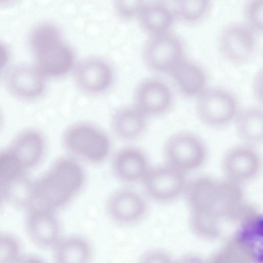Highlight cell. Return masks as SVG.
<instances>
[{"mask_svg":"<svg viewBox=\"0 0 263 263\" xmlns=\"http://www.w3.org/2000/svg\"><path fill=\"white\" fill-rule=\"evenodd\" d=\"M85 180V171L78 160L71 156L60 158L33 182V205L55 212L70 203Z\"/></svg>","mask_w":263,"mask_h":263,"instance_id":"6da1fadb","label":"cell"},{"mask_svg":"<svg viewBox=\"0 0 263 263\" xmlns=\"http://www.w3.org/2000/svg\"><path fill=\"white\" fill-rule=\"evenodd\" d=\"M184 190L193 213L210 215L218 220L243 197L238 183L228 179L217 180L208 177H198L186 185Z\"/></svg>","mask_w":263,"mask_h":263,"instance_id":"7a4b0ae2","label":"cell"},{"mask_svg":"<svg viewBox=\"0 0 263 263\" xmlns=\"http://www.w3.org/2000/svg\"><path fill=\"white\" fill-rule=\"evenodd\" d=\"M62 142L71 157L93 164L104 162L111 147L108 134L87 122H78L68 126L63 134Z\"/></svg>","mask_w":263,"mask_h":263,"instance_id":"3957f363","label":"cell"},{"mask_svg":"<svg viewBox=\"0 0 263 263\" xmlns=\"http://www.w3.org/2000/svg\"><path fill=\"white\" fill-rule=\"evenodd\" d=\"M196 110L199 118L206 125L221 126L236 117L237 102L234 95L226 89L205 88L196 97Z\"/></svg>","mask_w":263,"mask_h":263,"instance_id":"277c9868","label":"cell"},{"mask_svg":"<svg viewBox=\"0 0 263 263\" xmlns=\"http://www.w3.org/2000/svg\"><path fill=\"white\" fill-rule=\"evenodd\" d=\"M143 58L146 66L159 73L169 74L184 58L182 41L170 31L149 35L143 49Z\"/></svg>","mask_w":263,"mask_h":263,"instance_id":"5b68a950","label":"cell"},{"mask_svg":"<svg viewBox=\"0 0 263 263\" xmlns=\"http://www.w3.org/2000/svg\"><path fill=\"white\" fill-rule=\"evenodd\" d=\"M36 68L45 77H60L73 70L75 53L62 38L52 40L31 48Z\"/></svg>","mask_w":263,"mask_h":263,"instance_id":"8992f818","label":"cell"},{"mask_svg":"<svg viewBox=\"0 0 263 263\" xmlns=\"http://www.w3.org/2000/svg\"><path fill=\"white\" fill-rule=\"evenodd\" d=\"M218 47L222 55L229 61L236 64L246 63L255 52V33L245 24L231 23L220 32Z\"/></svg>","mask_w":263,"mask_h":263,"instance_id":"52a82bcc","label":"cell"},{"mask_svg":"<svg viewBox=\"0 0 263 263\" xmlns=\"http://www.w3.org/2000/svg\"><path fill=\"white\" fill-rule=\"evenodd\" d=\"M168 165L183 172L199 167L205 158V148L196 136L185 133L170 137L164 146Z\"/></svg>","mask_w":263,"mask_h":263,"instance_id":"ba28073f","label":"cell"},{"mask_svg":"<svg viewBox=\"0 0 263 263\" xmlns=\"http://www.w3.org/2000/svg\"><path fill=\"white\" fill-rule=\"evenodd\" d=\"M72 71L77 86L87 94L102 93L107 90L113 82L112 68L100 58H84L76 64Z\"/></svg>","mask_w":263,"mask_h":263,"instance_id":"9c48e42d","label":"cell"},{"mask_svg":"<svg viewBox=\"0 0 263 263\" xmlns=\"http://www.w3.org/2000/svg\"><path fill=\"white\" fill-rule=\"evenodd\" d=\"M141 182L151 198L161 201L177 197L186 186L183 172L168 164L149 168Z\"/></svg>","mask_w":263,"mask_h":263,"instance_id":"30bf717a","label":"cell"},{"mask_svg":"<svg viewBox=\"0 0 263 263\" xmlns=\"http://www.w3.org/2000/svg\"><path fill=\"white\" fill-rule=\"evenodd\" d=\"M27 210L25 229L29 239L41 248H53L62 238L55 212L35 205Z\"/></svg>","mask_w":263,"mask_h":263,"instance_id":"8fae6325","label":"cell"},{"mask_svg":"<svg viewBox=\"0 0 263 263\" xmlns=\"http://www.w3.org/2000/svg\"><path fill=\"white\" fill-rule=\"evenodd\" d=\"M173 92L163 81L155 78L144 80L137 86L134 106L146 117L166 112L171 106Z\"/></svg>","mask_w":263,"mask_h":263,"instance_id":"7c38bea8","label":"cell"},{"mask_svg":"<svg viewBox=\"0 0 263 263\" xmlns=\"http://www.w3.org/2000/svg\"><path fill=\"white\" fill-rule=\"evenodd\" d=\"M106 210L114 221L122 225H130L142 219L146 213L147 205L139 193L130 189H121L109 196Z\"/></svg>","mask_w":263,"mask_h":263,"instance_id":"4fadbf2b","label":"cell"},{"mask_svg":"<svg viewBox=\"0 0 263 263\" xmlns=\"http://www.w3.org/2000/svg\"><path fill=\"white\" fill-rule=\"evenodd\" d=\"M260 167L258 154L247 146L229 150L223 157L222 168L227 179L239 183L253 178Z\"/></svg>","mask_w":263,"mask_h":263,"instance_id":"5bb4252c","label":"cell"},{"mask_svg":"<svg viewBox=\"0 0 263 263\" xmlns=\"http://www.w3.org/2000/svg\"><path fill=\"white\" fill-rule=\"evenodd\" d=\"M45 78L36 67L20 64L9 70L6 82L12 95L20 99L31 100L37 98L43 93Z\"/></svg>","mask_w":263,"mask_h":263,"instance_id":"9a60e30c","label":"cell"},{"mask_svg":"<svg viewBox=\"0 0 263 263\" xmlns=\"http://www.w3.org/2000/svg\"><path fill=\"white\" fill-rule=\"evenodd\" d=\"M111 166L117 178L126 183L142 181L149 170L144 152L131 146L122 148L115 154Z\"/></svg>","mask_w":263,"mask_h":263,"instance_id":"2e32d148","label":"cell"},{"mask_svg":"<svg viewBox=\"0 0 263 263\" xmlns=\"http://www.w3.org/2000/svg\"><path fill=\"white\" fill-rule=\"evenodd\" d=\"M178 90L187 97H197L205 88L207 76L201 66L183 58L169 73Z\"/></svg>","mask_w":263,"mask_h":263,"instance_id":"e0dca14e","label":"cell"},{"mask_svg":"<svg viewBox=\"0 0 263 263\" xmlns=\"http://www.w3.org/2000/svg\"><path fill=\"white\" fill-rule=\"evenodd\" d=\"M142 28L149 35L168 32L175 16L173 8L164 1H144L138 16Z\"/></svg>","mask_w":263,"mask_h":263,"instance_id":"ac0fdd59","label":"cell"},{"mask_svg":"<svg viewBox=\"0 0 263 263\" xmlns=\"http://www.w3.org/2000/svg\"><path fill=\"white\" fill-rule=\"evenodd\" d=\"M111 125L118 138L124 141H132L144 133L146 116L134 105L121 107L114 112Z\"/></svg>","mask_w":263,"mask_h":263,"instance_id":"d6986e66","label":"cell"},{"mask_svg":"<svg viewBox=\"0 0 263 263\" xmlns=\"http://www.w3.org/2000/svg\"><path fill=\"white\" fill-rule=\"evenodd\" d=\"M45 148L42 135L35 130H28L16 137L10 149L25 169L33 167L40 162Z\"/></svg>","mask_w":263,"mask_h":263,"instance_id":"ffe728a7","label":"cell"},{"mask_svg":"<svg viewBox=\"0 0 263 263\" xmlns=\"http://www.w3.org/2000/svg\"><path fill=\"white\" fill-rule=\"evenodd\" d=\"M52 249L55 263H89L91 259V245L81 236L61 238Z\"/></svg>","mask_w":263,"mask_h":263,"instance_id":"44dd1931","label":"cell"},{"mask_svg":"<svg viewBox=\"0 0 263 263\" xmlns=\"http://www.w3.org/2000/svg\"><path fill=\"white\" fill-rule=\"evenodd\" d=\"M235 118L237 133L243 141L250 144H256L262 141V108L256 106L245 107L238 111Z\"/></svg>","mask_w":263,"mask_h":263,"instance_id":"7402d4cb","label":"cell"},{"mask_svg":"<svg viewBox=\"0 0 263 263\" xmlns=\"http://www.w3.org/2000/svg\"><path fill=\"white\" fill-rule=\"evenodd\" d=\"M261 257L239 234L213 259L211 263H257Z\"/></svg>","mask_w":263,"mask_h":263,"instance_id":"603a6c76","label":"cell"},{"mask_svg":"<svg viewBox=\"0 0 263 263\" xmlns=\"http://www.w3.org/2000/svg\"><path fill=\"white\" fill-rule=\"evenodd\" d=\"M210 1H177L173 9L175 18L187 24H196L203 21L211 8Z\"/></svg>","mask_w":263,"mask_h":263,"instance_id":"cb8c5ba5","label":"cell"},{"mask_svg":"<svg viewBox=\"0 0 263 263\" xmlns=\"http://www.w3.org/2000/svg\"><path fill=\"white\" fill-rule=\"evenodd\" d=\"M5 197L27 209L34 204L33 182L23 175L4 186Z\"/></svg>","mask_w":263,"mask_h":263,"instance_id":"d4e9b609","label":"cell"},{"mask_svg":"<svg viewBox=\"0 0 263 263\" xmlns=\"http://www.w3.org/2000/svg\"><path fill=\"white\" fill-rule=\"evenodd\" d=\"M20 162L9 148L0 151V184L3 187L23 175Z\"/></svg>","mask_w":263,"mask_h":263,"instance_id":"484cf974","label":"cell"},{"mask_svg":"<svg viewBox=\"0 0 263 263\" xmlns=\"http://www.w3.org/2000/svg\"><path fill=\"white\" fill-rule=\"evenodd\" d=\"M245 25L254 33L262 31L263 1L250 0L243 7Z\"/></svg>","mask_w":263,"mask_h":263,"instance_id":"4316f807","label":"cell"},{"mask_svg":"<svg viewBox=\"0 0 263 263\" xmlns=\"http://www.w3.org/2000/svg\"><path fill=\"white\" fill-rule=\"evenodd\" d=\"M21 254L19 239L11 234L0 233V263H14Z\"/></svg>","mask_w":263,"mask_h":263,"instance_id":"83f0119b","label":"cell"},{"mask_svg":"<svg viewBox=\"0 0 263 263\" xmlns=\"http://www.w3.org/2000/svg\"><path fill=\"white\" fill-rule=\"evenodd\" d=\"M143 1H117L115 2L114 8L117 15L124 20L138 17L143 7Z\"/></svg>","mask_w":263,"mask_h":263,"instance_id":"f1b7e54d","label":"cell"},{"mask_svg":"<svg viewBox=\"0 0 263 263\" xmlns=\"http://www.w3.org/2000/svg\"><path fill=\"white\" fill-rule=\"evenodd\" d=\"M252 86L254 97L258 102L261 103L262 100V72L261 69L255 74Z\"/></svg>","mask_w":263,"mask_h":263,"instance_id":"f546056e","label":"cell"},{"mask_svg":"<svg viewBox=\"0 0 263 263\" xmlns=\"http://www.w3.org/2000/svg\"><path fill=\"white\" fill-rule=\"evenodd\" d=\"M138 263H166V258L157 252H149L143 255Z\"/></svg>","mask_w":263,"mask_h":263,"instance_id":"4dcf8cb0","label":"cell"},{"mask_svg":"<svg viewBox=\"0 0 263 263\" xmlns=\"http://www.w3.org/2000/svg\"><path fill=\"white\" fill-rule=\"evenodd\" d=\"M14 263H45L40 257L34 255L21 254Z\"/></svg>","mask_w":263,"mask_h":263,"instance_id":"1f68e13d","label":"cell"},{"mask_svg":"<svg viewBox=\"0 0 263 263\" xmlns=\"http://www.w3.org/2000/svg\"><path fill=\"white\" fill-rule=\"evenodd\" d=\"M9 55L7 48L0 43V73L8 61Z\"/></svg>","mask_w":263,"mask_h":263,"instance_id":"d6a6232c","label":"cell"},{"mask_svg":"<svg viewBox=\"0 0 263 263\" xmlns=\"http://www.w3.org/2000/svg\"><path fill=\"white\" fill-rule=\"evenodd\" d=\"M5 198L3 186L0 184V206L2 204L3 199Z\"/></svg>","mask_w":263,"mask_h":263,"instance_id":"836d02e7","label":"cell"}]
</instances>
